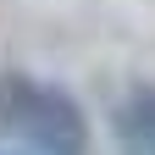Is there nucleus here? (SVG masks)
Listing matches in <instances>:
<instances>
[{
	"label": "nucleus",
	"mask_w": 155,
	"mask_h": 155,
	"mask_svg": "<svg viewBox=\"0 0 155 155\" xmlns=\"http://www.w3.org/2000/svg\"><path fill=\"white\" fill-rule=\"evenodd\" d=\"M0 133L28 155H89L94 127L61 83L33 72H0Z\"/></svg>",
	"instance_id": "1"
},
{
	"label": "nucleus",
	"mask_w": 155,
	"mask_h": 155,
	"mask_svg": "<svg viewBox=\"0 0 155 155\" xmlns=\"http://www.w3.org/2000/svg\"><path fill=\"white\" fill-rule=\"evenodd\" d=\"M116 150L122 155H155V89H133L111 116Z\"/></svg>",
	"instance_id": "2"
},
{
	"label": "nucleus",
	"mask_w": 155,
	"mask_h": 155,
	"mask_svg": "<svg viewBox=\"0 0 155 155\" xmlns=\"http://www.w3.org/2000/svg\"><path fill=\"white\" fill-rule=\"evenodd\" d=\"M0 155H28V150H0Z\"/></svg>",
	"instance_id": "3"
}]
</instances>
